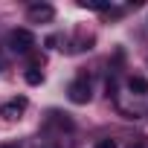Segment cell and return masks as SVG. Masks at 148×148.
I'll return each mask as SVG.
<instances>
[{
  "instance_id": "6da1fadb",
  "label": "cell",
  "mask_w": 148,
  "mask_h": 148,
  "mask_svg": "<svg viewBox=\"0 0 148 148\" xmlns=\"http://www.w3.org/2000/svg\"><path fill=\"white\" fill-rule=\"evenodd\" d=\"M9 47H12V52L26 55V52H32V47H35V35H32L29 29H12V32H9Z\"/></svg>"
},
{
  "instance_id": "7a4b0ae2",
  "label": "cell",
  "mask_w": 148,
  "mask_h": 148,
  "mask_svg": "<svg viewBox=\"0 0 148 148\" xmlns=\"http://www.w3.org/2000/svg\"><path fill=\"white\" fill-rule=\"evenodd\" d=\"M67 96H70V102H76V105H87V102L93 99V93H90V79H87V76H79L76 82L67 87Z\"/></svg>"
},
{
  "instance_id": "3957f363",
  "label": "cell",
  "mask_w": 148,
  "mask_h": 148,
  "mask_svg": "<svg viewBox=\"0 0 148 148\" xmlns=\"http://www.w3.org/2000/svg\"><path fill=\"white\" fill-rule=\"evenodd\" d=\"M26 108H29L26 96H15V99H9V102L0 105V116H6V119H21Z\"/></svg>"
},
{
  "instance_id": "277c9868",
  "label": "cell",
  "mask_w": 148,
  "mask_h": 148,
  "mask_svg": "<svg viewBox=\"0 0 148 148\" xmlns=\"http://www.w3.org/2000/svg\"><path fill=\"white\" fill-rule=\"evenodd\" d=\"M26 18H29L32 23H49V21L55 18V9H52L49 3H32V6L26 9Z\"/></svg>"
},
{
  "instance_id": "5b68a950",
  "label": "cell",
  "mask_w": 148,
  "mask_h": 148,
  "mask_svg": "<svg viewBox=\"0 0 148 148\" xmlns=\"http://www.w3.org/2000/svg\"><path fill=\"white\" fill-rule=\"evenodd\" d=\"M128 90H131L134 96H145V93H148V82H145L142 76H131V79H128Z\"/></svg>"
},
{
  "instance_id": "8992f818",
  "label": "cell",
  "mask_w": 148,
  "mask_h": 148,
  "mask_svg": "<svg viewBox=\"0 0 148 148\" xmlns=\"http://www.w3.org/2000/svg\"><path fill=\"white\" fill-rule=\"evenodd\" d=\"M84 9H96V12H110V3L108 0H82Z\"/></svg>"
},
{
  "instance_id": "52a82bcc",
  "label": "cell",
  "mask_w": 148,
  "mask_h": 148,
  "mask_svg": "<svg viewBox=\"0 0 148 148\" xmlns=\"http://www.w3.org/2000/svg\"><path fill=\"white\" fill-rule=\"evenodd\" d=\"M90 44H93V35H84V32H79V38H76V47H73V49H90Z\"/></svg>"
},
{
  "instance_id": "ba28073f",
  "label": "cell",
  "mask_w": 148,
  "mask_h": 148,
  "mask_svg": "<svg viewBox=\"0 0 148 148\" xmlns=\"http://www.w3.org/2000/svg\"><path fill=\"white\" fill-rule=\"evenodd\" d=\"M41 82H44L41 70H26V84H41Z\"/></svg>"
},
{
  "instance_id": "9c48e42d",
  "label": "cell",
  "mask_w": 148,
  "mask_h": 148,
  "mask_svg": "<svg viewBox=\"0 0 148 148\" xmlns=\"http://www.w3.org/2000/svg\"><path fill=\"white\" fill-rule=\"evenodd\" d=\"M96 148H116V139H99Z\"/></svg>"
},
{
  "instance_id": "30bf717a",
  "label": "cell",
  "mask_w": 148,
  "mask_h": 148,
  "mask_svg": "<svg viewBox=\"0 0 148 148\" xmlns=\"http://www.w3.org/2000/svg\"><path fill=\"white\" fill-rule=\"evenodd\" d=\"M0 148H21V145H18V142H3Z\"/></svg>"
},
{
  "instance_id": "8fae6325",
  "label": "cell",
  "mask_w": 148,
  "mask_h": 148,
  "mask_svg": "<svg viewBox=\"0 0 148 148\" xmlns=\"http://www.w3.org/2000/svg\"><path fill=\"white\" fill-rule=\"evenodd\" d=\"M128 148H145V142H131Z\"/></svg>"
},
{
  "instance_id": "7c38bea8",
  "label": "cell",
  "mask_w": 148,
  "mask_h": 148,
  "mask_svg": "<svg viewBox=\"0 0 148 148\" xmlns=\"http://www.w3.org/2000/svg\"><path fill=\"white\" fill-rule=\"evenodd\" d=\"M0 67H3V58H0Z\"/></svg>"
}]
</instances>
